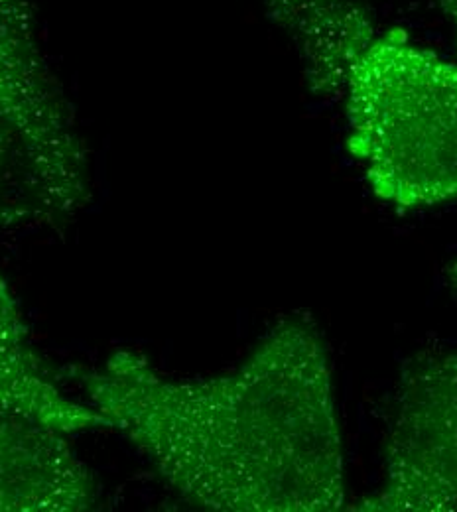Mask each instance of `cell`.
Masks as SVG:
<instances>
[{"label": "cell", "instance_id": "1", "mask_svg": "<svg viewBox=\"0 0 457 512\" xmlns=\"http://www.w3.org/2000/svg\"><path fill=\"white\" fill-rule=\"evenodd\" d=\"M71 375L109 428L194 507L333 512L347 505L329 355L308 318L278 321L241 365L215 377H166L132 349Z\"/></svg>", "mask_w": 457, "mask_h": 512}, {"label": "cell", "instance_id": "2", "mask_svg": "<svg viewBox=\"0 0 457 512\" xmlns=\"http://www.w3.org/2000/svg\"><path fill=\"white\" fill-rule=\"evenodd\" d=\"M349 146L373 193L400 209L457 197V64L387 34L343 87Z\"/></svg>", "mask_w": 457, "mask_h": 512}, {"label": "cell", "instance_id": "3", "mask_svg": "<svg viewBox=\"0 0 457 512\" xmlns=\"http://www.w3.org/2000/svg\"><path fill=\"white\" fill-rule=\"evenodd\" d=\"M0 125L18 148L38 215L69 219L89 203V152L46 60L30 0H0Z\"/></svg>", "mask_w": 457, "mask_h": 512}, {"label": "cell", "instance_id": "4", "mask_svg": "<svg viewBox=\"0 0 457 512\" xmlns=\"http://www.w3.org/2000/svg\"><path fill=\"white\" fill-rule=\"evenodd\" d=\"M357 509L457 511V351L426 355L402 373L385 446V479Z\"/></svg>", "mask_w": 457, "mask_h": 512}, {"label": "cell", "instance_id": "5", "mask_svg": "<svg viewBox=\"0 0 457 512\" xmlns=\"http://www.w3.org/2000/svg\"><path fill=\"white\" fill-rule=\"evenodd\" d=\"M95 505V479L66 432L0 404V512H85Z\"/></svg>", "mask_w": 457, "mask_h": 512}, {"label": "cell", "instance_id": "6", "mask_svg": "<svg viewBox=\"0 0 457 512\" xmlns=\"http://www.w3.org/2000/svg\"><path fill=\"white\" fill-rule=\"evenodd\" d=\"M268 18L292 40L314 95H341L347 73L373 42L365 0H261Z\"/></svg>", "mask_w": 457, "mask_h": 512}, {"label": "cell", "instance_id": "7", "mask_svg": "<svg viewBox=\"0 0 457 512\" xmlns=\"http://www.w3.org/2000/svg\"><path fill=\"white\" fill-rule=\"evenodd\" d=\"M0 404L20 408L67 436L109 422L87 402L73 400L56 383L30 343V329L6 280L0 278Z\"/></svg>", "mask_w": 457, "mask_h": 512}, {"label": "cell", "instance_id": "8", "mask_svg": "<svg viewBox=\"0 0 457 512\" xmlns=\"http://www.w3.org/2000/svg\"><path fill=\"white\" fill-rule=\"evenodd\" d=\"M18 178L26 186L18 148L6 128L0 125V231L38 215L28 193L18 190Z\"/></svg>", "mask_w": 457, "mask_h": 512}, {"label": "cell", "instance_id": "9", "mask_svg": "<svg viewBox=\"0 0 457 512\" xmlns=\"http://www.w3.org/2000/svg\"><path fill=\"white\" fill-rule=\"evenodd\" d=\"M442 4V10L446 12L448 20L452 22V28H454V34H456L457 44V0H440Z\"/></svg>", "mask_w": 457, "mask_h": 512}, {"label": "cell", "instance_id": "10", "mask_svg": "<svg viewBox=\"0 0 457 512\" xmlns=\"http://www.w3.org/2000/svg\"><path fill=\"white\" fill-rule=\"evenodd\" d=\"M448 278H450V284H452V288L457 292V260L450 266V270H448Z\"/></svg>", "mask_w": 457, "mask_h": 512}]
</instances>
